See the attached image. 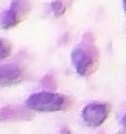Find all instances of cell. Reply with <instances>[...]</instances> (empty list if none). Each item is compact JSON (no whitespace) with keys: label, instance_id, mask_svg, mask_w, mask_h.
Returning a JSON list of instances; mask_svg holds the SVG:
<instances>
[{"label":"cell","instance_id":"cell-7","mask_svg":"<svg viewBox=\"0 0 126 134\" xmlns=\"http://www.w3.org/2000/svg\"><path fill=\"white\" fill-rule=\"evenodd\" d=\"M0 47H2V59H5L6 56L11 55V44H8V41H2L0 42Z\"/></svg>","mask_w":126,"mask_h":134},{"label":"cell","instance_id":"cell-3","mask_svg":"<svg viewBox=\"0 0 126 134\" xmlns=\"http://www.w3.org/2000/svg\"><path fill=\"white\" fill-rule=\"evenodd\" d=\"M111 109L112 104L107 101H92L81 109V120L89 128H98L106 122Z\"/></svg>","mask_w":126,"mask_h":134},{"label":"cell","instance_id":"cell-5","mask_svg":"<svg viewBox=\"0 0 126 134\" xmlns=\"http://www.w3.org/2000/svg\"><path fill=\"white\" fill-rule=\"evenodd\" d=\"M2 86H14L24 80V72L19 64H3L0 69Z\"/></svg>","mask_w":126,"mask_h":134},{"label":"cell","instance_id":"cell-10","mask_svg":"<svg viewBox=\"0 0 126 134\" xmlns=\"http://www.w3.org/2000/svg\"><path fill=\"white\" fill-rule=\"evenodd\" d=\"M123 11H125V14H126V0H123Z\"/></svg>","mask_w":126,"mask_h":134},{"label":"cell","instance_id":"cell-4","mask_svg":"<svg viewBox=\"0 0 126 134\" xmlns=\"http://www.w3.org/2000/svg\"><path fill=\"white\" fill-rule=\"evenodd\" d=\"M28 11H30V5L27 0H13L8 9L2 16V28L3 30L14 28L27 17Z\"/></svg>","mask_w":126,"mask_h":134},{"label":"cell","instance_id":"cell-2","mask_svg":"<svg viewBox=\"0 0 126 134\" xmlns=\"http://www.w3.org/2000/svg\"><path fill=\"white\" fill-rule=\"evenodd\" d=\"M70 104L72 101L67 95L50 91L34 92L25 100V108L36 112H59L68 109Z\"/></svg>","mask_w":126,"mask_h":134},{"label":"cell","instance_id":"cell-1","mask_svg":"<svg viewBox=\"0 0 126 134\" xmlns=\"http://www.w3.org/2000/svg\"><path fill=\"white\" fill-rule=\"evenodd\" d=\"M70 59L75 67V72L79 76L87 78L96 70L98 63H100V55H98V48L95 45L94 36L90 33L84 34L83 41L72 50Z\"/></svg>","mask_w":126,"mask_h":134},{"label":"cell","instance_id":"cell-6","mask_svg":"<svg viewBox=\"0 0 126 134\" xmlns=\"http://www.w3.org/2000/svg\"><path fill=\"white\" fill-rule=\"evenodd\" d=\"M50 9H51V13L55 14V16H62L64 13H65V5H64L62 0H55V2H51L50 3Z\"/></svg>","mask_w":126,"mask_h":134},{"label":"cell","instance_id":"cell-9","mask_svg":"<svg viewBox=\"0 0 126 134\" xmlns=\"http://www.w3.org/2000/svg\"><path fill=\"white\" fill-rule=\"evenodd\" d=\"M61 134H70V130L68 128H62L61 130Z\"/></svg>","mask_w":126,"mask_h":134},{"label":"cell","instance_id":"cell-8","mask_svg":"<svg viewBox=\"0 0 126 134\" xmlns=\"http://www.w3.org/2000/svg\"><path fill=\"white\" fill-rule=\"evenodd\" d=\"M122 125H123V128H125V131H126V112H125V115H123V119H122Z\"/></svg>","mask_w":126,"mask_h":134}]
</instances>
